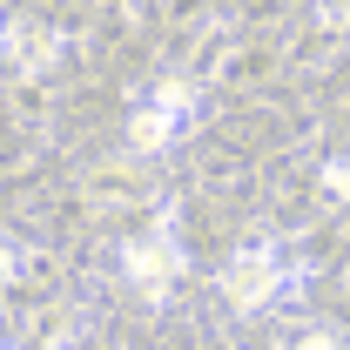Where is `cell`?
<instances>
[{
	"instance_id": "6da1fadb",
	"label": "cell",
	"mask_w": 350,
	"mask_h": 350,
	"mask_svg": "<svg viewBox=\"0 0 350 350\" xmlns=\"http://www.w3.org/2000/svg\"><path fill=\"white\" fill-rule=\"evenodd\" d=\"M222 290H229V304L236 310H262L276 290H283V269H276V250L256 243V250H243V256L222 269Z\"/></svg>"
},
{
	"instance_id": "7a4b0ae2",
	"label": "cell",
	"mask_w": 350,
	"mask_h": 350,
	"mask_svg": "<svg viewBox=\"0 0 350 350\" xmlns=\"http://www.w3.org/2000/svg\"><path fill=\"white\" fill-rule=\"evenodd\" d=\"M129 276L148 290V297H162L175 276H182V250L169 243V222H162L148 243H129Z\"/></svg>"
},
{
	"instance_id": "3957f363",
	"label": "cell",
	"mask_w": 350,
	"mask_h": 350,
	"mask_svg": "<svg viewBox=\"0 0 350 350\" xmlns=\"http://www.w3.org/2000/svg\"><path fill=\"white\" fill-rule=\"evenodd\" d=\"M175 122H182V108H169V101H155V108H142V115H135V148H162V142H169L175 135Z\"/></svg>"
},
{
	"instance_id": "277c9868",
	"label": "cell",
	"mask_w": 350,
	"mask_h": 350,
	"mask_svg": "<svg viewBox=\"0 0 350 350\" xmlns=\"http://www.w3.org/2000/svg\"><path fill=\"white\" fill-rule=\"evenodd\" d=\"M47 47H54V34H47V27H34V21H14V61H21V68L47 61Z\"/></svg>"
},
{
	"instance_id": "5b68a950",
	"label": "cell",
	"mask_w": 350,
	"mask_h": 350,
	"mask_svg": "<svg viewBox=\"0 0 350 350\" xmlns=\"http://www.w3.org/2000/svg\"><path fill=\"white\" fill-rule=\"evenodd\" d=\"M297 350H337V337H323V330H317V337H304Z\"/></svg>"
}]
</instances>
